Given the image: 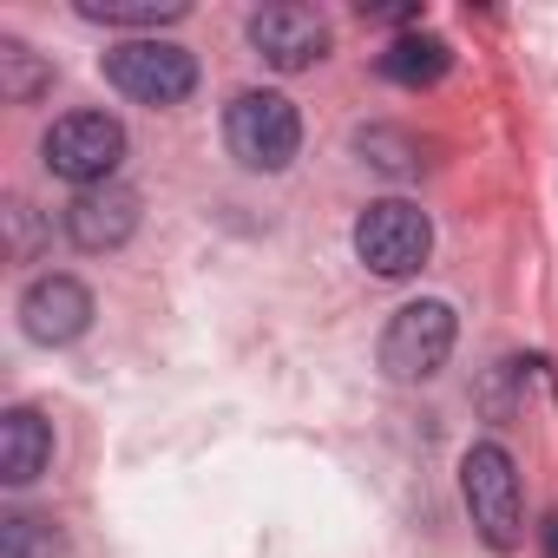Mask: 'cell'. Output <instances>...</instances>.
<instances>
[{"label": "cell", "mask_w": 558, "mask_h": 558, "mask_svg": "<svg viewBox=\"0 0 558 558\" xmlns=\"http://www.w3.org/2000/svg\"><path fill=\"white\" fill-rule=\"evenodd\" d=\"M223 145L243 171H290V158L303 151V112L296 99L250 86L223 106Z\"/></svg>", "instance_id": "cell-1"}, {"label": "cell", "mask_w": 558, "mask_h": 558, "mask_svg": "<svg viewBox=\"0 0 558 558\" xmlns=\"http://www.w3.org/2000/svg\"><path fill=\"white\" fill-rule=\"evenodd\" d=\"M355 256L375 276L401 283V276L427 269V256H434V217L421 204H408V197H381V204H368L355 217Z\"/></svg>", "instance_id": "cell-2"}, {"label": "cell", "mask_w": 558, "mask_h": 558, "mask_svg": "<svg viewBox=\"0 0 558 558\" xmlns=\"http://www.w3.org/2000/svg\"><path fill=\"white\" fill-rule=\"evenodd\" d=\"M106 86L138 106H184L197 93V53L178 40H119L106 53Z\"/></svg>", "instance_id": "cell-3"}, {"label": "cell", "mask_w": 558, "mask_h": 558, "mask_svg": "<svg viewBox=\"0 0 558 558\" xmlns=\"http://www.w3.org/2000/svg\"><path fill=\"white\" fill-rule=\"evenodd\" d=\"M453 336H460L453 303H440V296L401 303L388 316V329H381V368H388V381H427V375H440L447 355H453Z\"/></svg>", "instance_id": "cell-4"}, {"label": "cell", "mask_w": 558, "mask_h": 558, "mask_svg": "<svg viewBox=\"0 0 558 558\" xmlns=\"http://www.w3.org/2000/svg\"><path fill=\"white\" fill-rule=\"evenodd\" d=\"M40 158L53 178L93 191V184H112V171L125 165V125L112 112H66L47 138H40Z\"/></svg>", "instance_id": "cell-5"}, {"label": "cell", "mask_w": 558, "mask_h": 558, "mask_svg": "<svg viewBox=\"0 0 558 558\" xmlns=\"http://www.w3.org/2000/svg\"><path fill=\"white\" fill-rule=\"evenodd\" d=\"M460 493H466V512H473L480 538H486L493 551H512L525 512H519V466H512V453H506L499 440L466 447V460H460Z\"/></svg>", "instance_id": "cell-6"}, {"label": "cell", "mask_w": 558, "mask_h": 558, "mask_svg": "<svg viewBox=\"0 0 558 558\" xmlns=\"http://www.w3.org/2000/svg\"><path fill=\"white\" fill-rule=\"evenodd\" d=\"M93 316H99L93 290L80 283V276H66V269H47V276H34V283L21 290V329H27V342H40V349L80 342V336L93 329Z\"/></svg>", "instance_id": "cell-7"}, {"label": "cell", "mask_w": 558, "mask_h": 558, "mask_svg": "<svg viewBox=\"0 0 558 558\" xmlns=\"http://www.w3.org/2000/svg\"><path fill=\"white\" fill-rule=\"evenodd\" d=\"M250 47L276 73H303L329 53V21L316 8H303V0H276V8L250 14Z\"/></svg>", "instance_id": "cell-8"}, {"label": "cell", "mask_w": 558, "mask_h": 558, "mask_svg": "<svg viewBox=\"0 0 558 558\" xmlns=\"http://www.w3.org/2000/svg\"><path fill=\"white\" fill-rule=\"evenodd\" d=\"M132 230H138V191H125L119 178L93 184L66 204V236L80 250H119V243H132Z\"/></svg>", "instance_id": "cell-9"}, {"label": "cell", "mask_w": 558, "mask_h": 558, "mask_svg": "<svg viewBox=\"0 0 558 558\" xmlns=\"http://www.w3.org/2000/svg\"><path fill=\"white\" fill-rule=\"evenodd\" d=\"M53 460V427L34 408H8L0 414V480L8 486H34Z\"/></svg>", "instance_id": "cell-10"}, {"label": "cell", "mask_w": 558, "mask_h": 558, "mask_svg": "<svg viewBox=\"0 0 558 558\" xmlns=\"http://www.w3.org/2000/svg\"><path fill=\"white\" fill-rule=\"evenodd\" d=\"M375 66H381V80H388V86L421 93V86H440V80H447L453 47H447L440 34H401V40H388V53H381Z\"/></svg>", "instance_id": "cell-11"}, {"label": "cell", "mask_w": 558, "mask_h": 558, "mask_svg": "<svg viewBox=\"0 0 558 558\" xmlns=\"http://www.w3.org/2000/svg\"><path fill=\"white\" fill-rule=\"evenodd\" d=\"M191 8L184 0H80V21L93 27H132L138 40H158V27H178Z\"/></svg>", "instance_id": "cell-12"}, {"label": "cell", "mask_w": 558, "mask_h": 558, "mask_svg": "<svg viewBox=\"0 0 558 558\" xmlns=\"http://www.w3.org/2000/svg\"><path fill=\"white\" fill-rule=\"evenodd\" d=\"M47 86H53V66H47L27 40L0 34V99H8V106H34Z\"/></svg>", "instance_id": "cell-13"}, {"label": "cell", "mask_w": 558, "mask_h": 558, "mask_svg": "<svg viewBox=\"0 0 558 558\" xmlns=\"http://www.w3.org/2000/svg\"><path fill=\"white\" fill-rule=\"evenodd\" d=\"M355 145H362V151H368V165H375V171H388V178H414V171H421L414 138H401V132H388V125L355 132Z\"/></svg>", "instance_id": "cell-14"}, {"label": "cell", "mask_w": 558, "mask_h": 558, "mask_svg": "<svg viewBox=\"0 0 558 558\" xmlns=\"http://www.w3.org/2000/svg\"><path fill=\"white\" fill-rule=\"evenodd\" d=\"M0 558H60V538H47L40 519L8 512V519H0Z\"/></svg>", "instance_id": "cell-15"}, {"label": "cell", "mask_w": 558, "mask_h": 558, "mask_svg": "<svg viewBox=\"0 0 558 558\" xmlns=\"http://www.w3.org/2000/svg\"><path fill=\"white\" fill-rule=\"evenodd\" d=\"M362 14H368V21H395V27H401V21H421V8H362Z\"/></svg>", "instance_id": "cell-16"}, {"label": "cell", "mask_w": 558, "mask_h": 558, "mask_svg": "<svg viewBox=\"0 0 558 558\" xmlns=\"http://www.w3.org/2000/svg\"><path fill=\"white\" fill-rule=\"evenodd\" d=\"M545 545H551V558H558V512L545 519Z\"/></svg>", "instance_id": "cell-17"}]
</instances>
